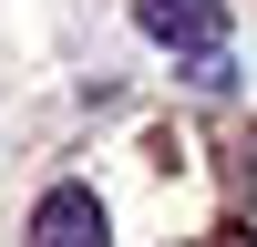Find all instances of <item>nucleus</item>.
Here are the masks:
<instances>
[{
  "mask_svg": "<svg viewBox=\"0 0 257 247\" xmlns=\"http://www.w3.org/2000/svg\"><path fill=\"white\" fill-rule=\"evenodd\" d=\"M21 247H113V206H103L93 185H41Z\"/></svg>",
  "mask_w": 257,
  "mask_h": 247,
  "instance_id": "obj_1",
  "label": "nucleus"
},
{
  "mask_svg": "<svg viewBox=\"0 0 257 247\" xmlns=\"http://www.w3.org/2000/svg\"><path fill=\"white\" fill-rule=\"evenodd\" d=\"M144 41H165V52H226V0H134Z\"/></svg>",
  "mask_w": 257,
  "mask_h": 247,
  "instance_id": "obj_2",
  "label": "nucleus"
}]
</instances>
